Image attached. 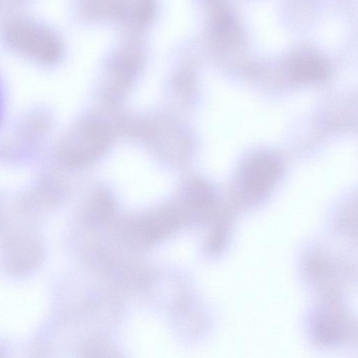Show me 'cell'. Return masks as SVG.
Returning <instances> with one entry per match:
<instances>
[{
    "label": "cell",
    "instance_id": "obj_8",
    "mask_svg": "<svg viewBox=\"0 0 358 358\" xmlns=\"http://www.w3.org/2000/svg\"><path fill=\"white\" fill-rule=\"evenodd\" d=\"M87 358H117L115 355L105 349L92 350L87 355Z\"/></svg>",
    "mask_w": 358,
    "mask_h": 358
},
{
    "label": "cell",
    "instance_id": "obj_2",
    "mask_svg": "<svg viewBox=\"0 0 358 358\" xmlns=\"http://www.w3.org/2000/svg\"><path fill=\"white\" fill-rule=\"evenodd\" d=\"M108 129L96 120H86L76 126L66 138L62 155L73 166L86 164L98 157L109 143Z\"/></svg>",
    "mask_w": 358,
    "mask_h": 358
},
{
    "label": "cell",
    "instance_id": "obj_3",
    "mask_svg": "<svg viewBox=\"0 0 358 358\" xmlns=\"http://www.w3.org/2000/svg\"><path fill=\"white\" fill-rule=\"evenodd\" d=\"M85 8L92 16L136 24L148 22L155 10V6L150 1H99L90 2Z\"/></svg>",
    "mask_w": 358,
    "mask_h": 358
},
{
    "label": "cell",
    "instance_id": "obj_6",
    "mask_svg": "<svg viewBox=\"0 0 358 358\" xmlns=\"http://www.w3.org/2000/svg\"><path fill=\"white\" fill-rule=\"evenodd\" d=\"M114 203L110 195L105 191L96 192L86 209L85 220L90 224L104 222L113 214Z\"/></svg>",
    "mask_w": 358,
    "mask_h": 358
},
{
    "label": "cell",
    "instance_id": "obj_5",
    "mask_svg": "<svg viewBox=\"0 0 358 358\" xmlns=\"http://www.w3.org/2000/svg\"><path fill=\"white\" fill-rule=\"evenodd\" d=\"M329 73V66L322 57L304 54L297 57L291 64L290 78L297 83H312L324 79Z\"/></svg>",
    "mask_w": 358,
    "mask_h": 358
},
{
    "label": "cell",
    "instance_id": "obj_1",
    "mask_svg": "<svg viewBox=\"0 0 358 358\" xmlns=\"http://www.w3.org/2000/svg\"><path fill=\"white\" fill-rule=\"evenodd\" d=\"M3 34L13 48L44 64L58 61L64 51L62 41L55 31L31 20H10L6 24Z\"/></svg>",
    "mask_w": 358,
    "mask_h": 358
},
{
    "label": "cell",
    "instance_id": "obj_7",
    "mask_svg": "<svg viewBox=\"0 0 358 358\" xmlns=\"http://www.w3.org/2000/svg\"><path fill=\"white\" fill-rule=\"evenodd\" d=\"M215 31L224 40L232 41L238 38V27L230 11L224 7H218L214 14Z\"/></svg>",
    "mask_w": 358,
    "mask_h": 358
},
{
    "label": "cell",
    "instance_id": "obj_4",
    "mask_svg": "<svg viewBox=\"0 0 358 358\" xmlns=\"http://www.w3.org/2000/svg\"><path fill=\"white\" fill-rule=\"evenodd\" d=\"M278 174L279 165L275 159L265 155H257L244 166L243 185L250 194L259 196L272 187Z\"/></svg>",
    "mask_w": 358,
    "mask_h": 358
}]
</instances>
